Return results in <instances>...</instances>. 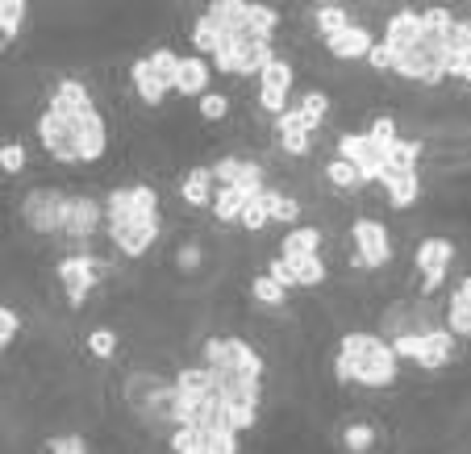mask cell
Masks as SVG:
<instances>
[{"label": "cell", "instance_id": "6da1fadb", "mask_svg": "<svg viewBox=\"0 0 471 454\" xmlns=\"http://www.w3.org/2000/svg\"><path fill=\"white\" fill-rule=\"evenodd\" d=\"M396 355L380 334L351 329L338 338L334 379L338 384H363V388H393L396 384Z\"/></svg>", "mask_w": 471, "mask_h": 454}, {"label": "cell", "instance_id": "7a4b0ae2", "mask_svg": "<svg viewBox=\"0 0 471 454\" xmlns=\"http://www.w3.org/2000/svg\"><path fill=\"white\" fill-rule=\"evenodd\" d=\"M126 405L155 429L171 425V379L155 376V371H134L126 379Z\"/></svg>", "mask_w": 471, "mask_h": 454}, {"label": "cell", "instance_id": "3957f363", "mask_svg": "<svg viewBox=\"0 0 471 454\" xmlns=\"http://www.w3.org/2000/svg\"><path fill=\"white\" fill-rule=\"evenodd\" d=\"M159 217V192L150 184H121L105 197V226H126V221Z\"/></svg>", "mask_w": 471, "mask_h": 454}, {"label": "cell", "instance_id": "277c9868", "mask_svg": "<svg viewBox=\"0 0 471 454\" xmlns=\"http://www.w3.org/2000/svg\"><path fill=\"white\" fill-rule=\"evenodd\" d=\"M67 200L71 197L59 188H30L26 200H21V217H26V226L42 237L63 234V226H67Z\"/></svg>", "mask_w": 471, "mask_h": 454}, {"label": "cell", "instance_id": "5b68a950", "mask_svg": "<svg viewBox=\"0 0 471 454\" xmlns=\"http://www.w3.org/2000/svg\"><path fill=\"white\" fill-rule=\"evenodd\" d=\"M351 237H354V267L380 271V267L393 263V237H388V226H384V221L354 217Z\"/></svg>", "mask_w": 471, "mask_h": 454}, {"label": "cell", "instance_id": "8992f818", "mask_svg": "<svg viewBox=\"0 0 471 454\" xmlns=\"http://www.w3.org/2000/svg\"><path fill=\"white\" fill-rule=\"evenodd\" d=\"M100 271H105V263H100L97 255H88V250L59 258V279H63V288H67V305L71 308H84L88 292L100 284Z\"/></svg>", "mask_w": 471, "mask_h": 454}, {"label": "cell", "instance_id": "52a82bcc", "mask_svg": "<svg viewBox=\"0 0 471 454\" xmlns=\"http://www.w3.org/2000/svg\"><path fill=\"white\" fill-rule=\"evenodd\" d=\"M455 263V242L451 237H425L417 255H413V267L422 271V297H434L442 284H446V271Z\"/></svg>", "mask_w": 471, "mask_h": 454}, {"label": "cell", "instance_id": "ba28073f", "mask_svg": "<svg viewBox=\"0 0 471 454\" xmlns=\"http://www.w3.org/2000/svg\"><path fill=\"white\" fill-rule=\"evenodd\" d=\"M292 63L280 59L275 55L271 63H267L263 71H259V105H263V113H271V117H280V113L288 109V96H292Z\"/></svg>", "mask_w": 471, "mask_h": 454}, {"label": "cell", "instance_id": "9c48e42d", "mask_svg": "<svg viewBox=\"0 0 471 454\" xmlns=\"http://www.w3.org/2000/svg\"><path fill=\"white\" fill-rule=\"evenodd\" d=\"M334 158L351 163V167L359 171V179H363V184H380V171H384V163H388V155H384V150H375L372 142L363 138V134H343V138H338V155Z\"/></svg>", "mask_w": 471, "mask_h": 454}, {"label": "cell", "instance_id": "30bf717a", "mask_svg": "<svg viewBox=\"0 0 471 454\" xmlns=\"http://www.w3.org/2000/svg\"><path fill=\"white\" fill-rule=\"evenodd\" d=\"M38 142L55 163H79V150H76V126H67L63 117H55L50 109L38 113Z\"/></svg>", "mask_w": 471, "mask_h": 454}, {"label": "cell", "instance_id": "8fae6325", "mask_svg": "<svg viewBox=\"0 0 471 454\" xmlns=\"http://www.w3.org/2000/svg\"><path fill=\"white\" fill-rule=\"evenodd\" d=\"M209 371H230V376H242V379H263L267 363L251 342H242V338H221V358H217V367H209Z\"/></svg>", "mask_w": 471, "mask_h": 454}, {"label": "cell", "instance_id": "7c38bea8", "mask_svg": "<svg viewBox=\"0 0 471 454\" xmlns=\"http://www.w3.org/2000/svg\"><path fill=\"white\" fill-rule=\"evenodd\" d=\"M46 109L55 113V117H63L67 126H76L84 113L97 109V100H92L88 84H79V79H59L55 92H50V100H46Z\"/></svg>", "mask_w": 471, "mask_h": 454}, {"label": "cell", "instance_id": "4fadbf2b", "mask_svg": "<svg viewBox=\"0 0 471 454\" xmlns=\"http://www.w3.org/2000/svg\"><path fill=\"white\" fill-rule=\"evenodd\" d=\"M159 229H163L159 217H150V221H126V226H105V234L126 258H142L159 242Z\"/></svg>", "mask_w": 471, "mask_h": 454}, {"label": "cell", "instance_id": "5bb4252c", "mask_svg": "<svg viewBox=\"0 0 471 454\" xmlns=\"http://www.w3.org/2000/svg\"><path fill=\"white\" fill-rule=\"evenodd\" d=\"M100 229H105V205H100L97 197H71L63 234H71L76 242H88V237L100 234Z\"/></svg>", "mask_w": 471, "mask_h": 454}, {"label": "cell", "instance_id": "9a60e30c", "mask_svg": "<svg viewBox=\"0 0 471 454\" xmlns=\"http://www.w3.org/2000/svg\"><path fill=\"white\" fill-rule=\"evenodd\" d=\"M76 150H79V163H100L108 150V126L100 117V109L84 113L76 121Z\"/></svg>", "mask_w": 471, "mask_h": 454}, {"label": "cell", "instance_id": "2e32d148", "mask_svg": "<svg viewBox=\"0 0 471 454\" xmlns=\"http://www.w3.org/2000/svg\"><path fill=\"white\" fill-rule=\"evenodd\" d=\"M417 38H422V13L417 9H396L393 17L384 21V46L393 50V55H404V50L417 46Z\"/></svg>", "mask_w": 471, "mask_h": 454}, {"label": "cell", "instance_id": "e0dca14e", "mask_svg": "<svg viewBox=\"0 0 471 454\" xmlns=\"http://www.w3.org/2000/svg\"><path fill=\"white\" fill-rule=\"evenodd\" d=\"M375 46L372 30L367 25H359V21H351L343 34H334V38H325V50L334 55L338 63H351V59H367V50Z\"/></svg>", "mask_w": 471, "mask_h": 454}, {"label": "cell", "instance_id": "ac0fdd59", "mask_svg": "<svg viewBox=\"0 0 471 454\" xmlns=\"http://www.w3.org/2000/svg\"><path fill=\"white\" fill-rule=\"evenodd\" d=\"M209 79H213V63L200 59V55H179V76H176L179 96L200 100L209 92Z\"/></svg>", "mask_w": 471, "mask_h": 454}, {"label": "cell", "instance_id": "d6986e66", "mask_svg": "<svg viewBox=\"0 0 471 454\" xmlns=\"http://www.w3.org/2000/svg\"><path fill=\"white\" fill-rule=\"evenodd\" d=\"M455 358V334L446 326L430 329V334H422V355H417V367L422 371H438V367H446Z\"/></svg>", "mask_w": 471, "mask_h": 454}, {"label": "cell", "instance_id": "ffe728a7", "mask_svg": "<svg viewBox=\"0 0 471 454\" xmlns=\"http://www.w3.org/2000/svg\"><path fill=\"white\" fill-rule=\"evenodd\" d=\"M129 79H134V92L142 105H150V109H159L163 105V96H168V84L150 71L147 59H134V67H129Z\"/></svg>", "mask_w": 471, "mask_h": 454}, {"label": "cell", "instance_id": "44dd1931", "mask_svg": "<svg viewBox=\"0 0 471 454\" xmlns=\"http://www.w3.org/2000/svg\"><path fill=\"white\" fill-rule=\"evenodd\" d=\"M296 255H322V229L317 226L288 229V237L280 242V258H296Z\"/></svg>", "mask_w": 471, "mask_h": 454}, {"label": "cell", "instance_id": "7402d4cb", "mask_svg": "<svg viewBox=\"0 0 471 454\" xmlns=\"http://www.w3.org/2000/svg\"><path fill=\"white\" fill-rule=\"evenodd\" d=\"M179 197H184V205H192V208L213 205V176H209V167L188 171L184 184H179Z\"/></svg>", "mask_w": 471, "mask_h": 454}, {"label": "cell", "instance_id": "603a6c76", "mask_svg": "<svg viewBox=\"0 0 471 454\" xmlns=\"http://www.w3.org/2000/svg\"><path fill=\"white\" fill-rule=\"evenodd\" d=\"M284 263H288V271H292L296 288H322L325 276H330L322 255H296V258H284Z\"/></svg>", "mask_w": 471, "mask_h": 454}, {"label": "cell", "instance_id": "cb8c5ba5", "mask_svg": "<svg viewBox=\"0 0 471 454\" xmlns=\"http://www.w3.org/2000/svg\"><path fill=\"white\" fill-rule=\"evenodd\" d=\"M346 25H351V9H343V5H317L313 9V30L322 34V38H334Z\"/></svg>", "mask_w": 471, "mask_h": 454}, {"label": "cell", "instance_id": "d4e9b609", "mask_svg": "<svg viewBox=\"0 0 471 454\" xmlns=\"http://www.w3.org/2000/svg\"><path fill=\"white\" fill-rule=\"evenodd\" d=\"M388 205L393 208H413L417 205V197H422V176H417V171H409V176H401V179H393V184H388Z\"/></svg>", "mask_w": 471, "mask_h": 454}, {"label": "cell", "instance_id": "484cf974", "mask_svg": "<svg viewBox=\"0 0 471 454\" xmlns=\"http://www.w3.org/2000/svg\"><path fill=\"white\" fill-rule=\"evenodd\" d=\"M446 329H451L455 338H471V297H463L459 288H455L451 300H446Z\"/></svg>", "mask_w": 471, "mask_h": 454}, {"label": "cell", "instance_id": "4316f807", "mask_svg": "<svg viewBox=\"0 0 471 454\" xmlns=\"http://www.w3.org/2000/svg\"><path fill=\"white\" fill-rule=\"evenodd\" d=\"M192 46L200 50V59H213L217 46H221V25H217L213 17H205V13H200L197 25H192Z\"/></svg>", "mask_w": 471, "mask_h": 454}, {"label": "cell", "instance_id": "83f0119b", "mask_svg": "<svg viewBox=\"0 0 471 454\" xmlns=\"http://www.w3.org/2000/svg\"><path fill=\"white\" fill-rule=\"evenodd\" d=\"M422 142L417 138H396L393 146H388V167L396 171H417V158H422Z\"/></svg>", "mask_w": 471, "mask_h": 454}, {"label": "cell", "instance_id": "f1b7e54d", "mask_svg": "<svg viewBox=\"0 0 471 454\" xmlns=\"http://www.w3.org/2000/svg\"><path fill=\"white\" fill-rule=\"evenodd\" d=\"M147 63H150V71H155L163 84H168V92L176 88V76H179V55L171 46H159V50H150L147 55Z\"/></svg>", "mask_w": 471, "mask_h": 454}, {"label": "cell", "instance_id": "f546056e", "mask_svg": "<svg viewBox=\"0 0 471 454\" xmlns=\"http://www.w3.org/2000/svg\"><path fill=\"white\" fill-rule=\"evenodd\" d=\"M26 13H30V5H26V0H0V38H5V42L17 38Z\"/></svg>", "mask_w": 471, "mask_h": 454}, {"label": "cell", "instance_id": "4dcf8cb0", "mask_svg": "<svg viewBox=\"0 0 471 454\" xmlns=\"http://www.w3.org/2000/svg\"><path fill=\"white\" fill-rule=\"evenodd\" d=\"M200 438H205V454H238L242 450V446H238V434L230 425H209V429H200Z\"/></svg>", "mask_w": 471, "mask_h": 454}, {"label": "cell", "instance_id": "1f68e13d", "mask_svg": "<svg viewBox=\"0 0 471 454\" xmlns=\"http://www.w3.org/2000/svg\"><path fill=\"white\" fill-rule=\"evenodd\" d=\"M296 109H301L304 126H309V134H313V129L325 121V113H330V96H325V92H304V96L296 100Z\"/></svg>", "mask_w": 471, "mask_h": 454}, {"label": "cell", "instance_id": "d6a6232c", "mask_svg": "<svg viewBox=\"0 0 471 454\" xmlns=\"http://www.w3.org/2000/svg\"><path fill=\"white\" fill-rule=\"evenodd\" d=\"M343 446H346L351 454H367V450L375 446V429H372L367 421H351V425L343 429Z\"/></svg>", "mask_w": 471, "mask_h": 454}, {"label": "cell", "instance_id": "836d02e7", "mask_svg": "<svg viewBox=\"0 0 471 454\" xmlns=\"http://www.w3.org/2000/svg\"><path fill=\"white\" fill-rule=\"evenodd\" d=\"M325 179H330L338 192H354L359 184H363V179H359V171H354L351 163H343V158H330V163H325Z\"/></svg>", "mask_w": 471, "mask_h": 454}, {"label": "cell", "instance_id": "e575fe53", "mask_svg": "<svg viewBox=\"0 0 471 454\" xmlns=\"http://www.w3.org/2000/svg\"><path fill=\"white\" fill-rule=\"evenodd\" d=\"M171 450L176 454H205V438H200L197 425H179V429H171Z\"/></svg>", "mask_w": 471, "mask_h": 454}, {"label": "cell", "instance_id": "d590c367", "mask_svg": "<svg viewBox=\"0 0 471 454\" xmlns=\"http://www.w3.org/2000/svg\"><path fill=\"white\" fill-rule=\"evenodd\" d=\"M363 138L372 142L375 150H384V155H388V146H393V142L401 138V134H396V121H393V117H375L372 126L363 129Z\"/></svg>", "mask_w": 471, "mask_h": 454}, {"label": "cell", "instance_id": "8d00e7d4", "mask_svg": "<svg viewBox=\"0 0 471 454\" xmlns=\"http://www.w3.org/2000/svg\"><path fill=\"white\" fill-rule=\"evenodd\" d=\"M209 176H213V188H234L238 176H242V158H238V155L217 158L213 167H209Z\"/></svg>", "mask_w": 471, "mask_h": 454}, {"label": "cell", "instance_id": "74e56055", "mask_svg": "<svg viewBox=\"0 0 471 454\" xmlns=\"http://www.w3.org/2000/svg\"><path fill=\"white\" fill-rule=\"evenodd\" d=\"M251 297H255L259 305H267V308H280L288 300V292L280 284H271L267 276H255V279H251Z\"/></svg>", "mask_w": 471, "mask_h": 454}, {"label": "cell", "instance_id": "f35d334b", "mask_svg": "<svg viewBox=\"0 0 471 454\" xmlns=\"http://www.w3.org/2000/svg\"><path fill=\"white\" fill-rule=\"evenodd\" d=\"M197 105H200V117H205V121H226L230 117V96H226V92L209 88L205 96L197 100Z\"/></svg>", "mask_w": 471, "mask_h": 454}, {"label": "cell", "instance_id": "ab89813d", "mask_svg": "<svg viewBox=\"0 0 471 454\" xmlns=\"http://www.w3.org/2000/svg\"><path fill=\"white\" fill-rule=\"evenodd\" d=\"M238 226H242L246 229V234H259V229H263V226H271V213H267V205H263V200H251V205H246L242 208V217H238Z\"/></svg>", "mask_w": 471, "mask_h": 454}, {"label": "cell", "instance_id": "60d3db41", "mask_svg": "<svg viewBox=\"0 0 471 454\" xmlns=\"http://www.w3.org/2000/svg\"><path fill=\"white\" fill-rule=\"evenodd\" d=\"M88 350H92V358H113L118 355V334H113V329H92L88 334Z\"/></svg>", "mask_w": 471, "mask_h": 454}, {"label": "cell", "instance_id": "b9f144b4", "mask_svg": "<svg viewBox=\"0 0 471 454\" xmlns=\"http://www.w3.org/2000/svg\"><path fill=\"white\" fill-rule=\"evenodd\" d=\"M0 171H5V176H21V171H26V146H21V142H5V146H0Z\"/></svg>", "mask_w": 471, "mask_h": 454}, {"label": "cell", "instance_id": "7bdbcfd3", "mask_svg": "<svg viewBox=\"0 0 471 454\" xmlns=\"http://www.w3.org/2000/svg\"><path fill=\"white\" fill-rule=\"evenodd\" d=\"M313 134H304V129H284V134H280V150H284V155H292V158H301V155H309V150H313Z\"/></svg>", "mask_w": 471, "mask_h": 454}, {"label": "cell", "instance_id": "ee69618b", "mask_svg": "<svg viewBox=\"0 0 471 454\" xmlns=\"http://www.w3.org/2000/svg\"><path fill=\"white\" fill-rule=\"evenodd\" d=\"M46 454H88V442L79 434H55L46 438Z\"/></svg>", "mask_w": 471, "mask_h": 454}, {"label": "cell", "instance_id": "f6af8a7d", "mask_svg": "<svg viewBox=\"0 0 471 454\" xmlns=\"http://www.w3.org/2000/svg\"><path fill=\"white\" fill-rule=\"evenodd\" d=\"M263 276L271 279V284H280V288H284V292H292V288H296L292 271H288V263H284V258H280V255H275V258H267V271H263Z\"/></svg>", "mask_w": 471, "mask_h": 454}, {"label": "cell", "instance_id": "bcb514c9", "mask_svg": "<svg viewBox=\"0 0 471 454\" xmlns=\"http://www.w3.org/2000/svg\"><path fill=\"white\" fill-rule=\"evenodd\" d=\"M200 263H205V250H200V247H179V250H176V267L184 271V276L200 271Z\"/></svg>", "mask_w": 471, "mask_h": 454}, {"label": "cell", "instance_id": "7dc6e473", "mask_svg": "<svg viewBox=\"0 0 471 454\" xmlns=\"http://www.w3.org/2000/svg\"><path fill=\"white\" fill-rule=\"evenodd\" d=\"M271 221H280V226H296V221H301V200H296V197H284L280 205H275Z\"/></svg>", "mask_w": 471, "mask_h": 454}, {"label": "cell", "instance_id": "c3c4849f", "mask_svg": "<svg viewBox=\"0 0 471 454\" xmlns=\"http://www.w3.org/2000/svg\"><path fill=\"white\" fill-rule=\"evenodd\" d=\"M17 334H21V317L13 313V308H0V342L9 346Z\"/></svg>", "mask_w": 471, "mask_h": 454}, {"label": "cell", "instance_id": "681fc988", "mask_svg": "<svg viewBox=\"0 0 471 454\" xmlns=\"http://www.w3.org/2000/svg\"><path fill=\"white\" fill-rule=\"evenodd\" d=\"M367 63H372L375 71H393V50L384 46V42H375V46L367 50Z\"/></svg>", "mask_w": 471, "mask_h": 454}, {"label": "cell", "instance_id": "f907efd6", "mask_svg": "<svg viewBox=\"0 0 471 454\" xmlns=\"http://www.w3.org/2000/svg\"><path fill=\"white\" fill-rule=\"evenodd\" d=\"M455 79H463V84H471V59L463 63V67H459V76H455Z\"/></svg>", "mask_w": 471, "mask_h": 454}, {"label": "cell", "instance_id": "816d5d0a", "mask_svg": "<svg viewBox=\"0 0 471 454\" xmlns=\"http://www.w3.org/2000/svg\"><path fill=\"white\" fill-rule=\"evenodd\" d=\"M5 350H9V346H5V342H0V355H5Z\"/></svg>", "mask_w": 471, "mask_h": 454}]
</instances>
